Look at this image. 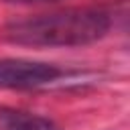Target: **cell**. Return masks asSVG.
Here are the masks:
<instances>
[{
    "instance_id": "1",
    "label": "cell",
    "mask_w": 130,
    "mask_h": 130,
    "mask_svg": "<svg viewBox=\"0 0 130 130\" xmlns=\"http://www.w3.org/2000/svg\"><path fill=\"white\" fill-rule=\"evenodd\" d=\"M110 26V14L102 8H65L14 20L6 37L28 47H79L104 39Z\"/></svg>"
},
{
    "instance_id": "2",
    "label": "cell",
    "mask_w": 130,
    "mask_h": 130,
    "mask_svg": "<svg viewBox=\"0 0 130 130\" xmlns=\"http://www.w3.org/2000/svg\"><path fill=\"white\" fill-rule=\"evenodd\" d=\"M65 75L53 63L30 59H0V89H37L59 81Z\"/></svg>"
},
{
    "instance_id": "3",
    "label": "cell",
    "mask_w": 130,
    "mask_h": 130,
    "mask_svg": "<svg viewBox=\"0 0 130 130\" xmlns=\"http://www.w3.org/2000/svg\"><path fill=\"white\" fill-rule=\"evenodd\" d=\"M0 130H63V128L41 114L2 106L0 108Z\"/></svg>"
}]
</instances>
